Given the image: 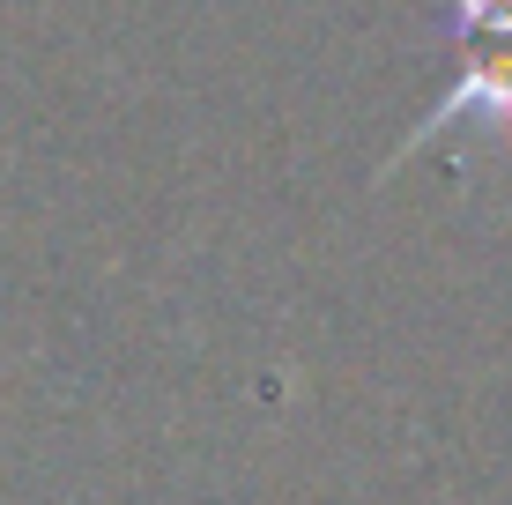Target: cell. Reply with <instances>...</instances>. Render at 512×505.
Masks as SVG:
<instances>
[{"label": "cell", "instance_id": "cell-1", "mask_svg": "<svg viewBox=\"0 0 512 505\" xmlns=\"http://www.w3.org/2000/svg\"><path fill=\"white\" fill-rule=\"evenodd\" d=\"M446 15H453V38H461V75L438 90L409 149H431L438 127H453V119L512 127V0H446Z\"/></svg>", "mask_w": 512, "mask_h": 505}]
</instances>
